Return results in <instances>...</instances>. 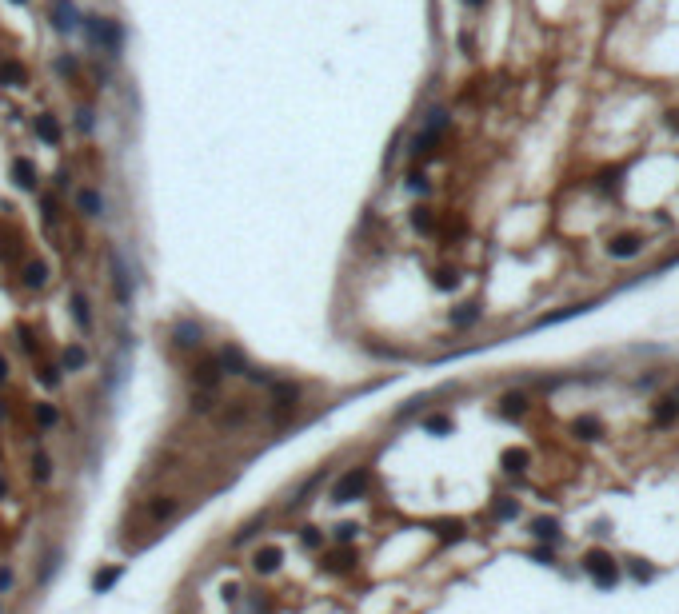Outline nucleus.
I'll return each mask as SVG.
<instances>
[{
	"mask_svg": "<svg viewBox=\"0 0 679 614\" xmlns=\"http://www.w3.org/2000/svg\"><path fill=\"white\" fill-rule=\"evenodd\" d=\"M628 570H632L639 583H652L656 578V567H647V559H628Z\"/></svg>",
	"mask_w": 679,
	"mask_h": 614,
	"instance_id": "c756f323",
	"label": "nucleus"
},
{
	"mask_svg": "<svg viewBox=\"0 0 679 614\" xmlns=\"http://www.w3.org/2000/svg\"><path fill=\"white\" fill-rule=\"evenodd\" d=\"M532 559H536V563H543V567H552V550H547V546H539V550H532Z\"/></svg>",
	"mask_w": 679,
	"mask_h": 614,
	"instance_id": "ea45409f",
	"label": "nucleus"
},
{
	"mask_svg": "<svg viewBox=\"0 0 679 614\" xmlns=\"http://www.w3.org/2000/svg\"><path fill=\"white\" fill-rule=\"evenodd\" d=\"M639 251H643V235L639 231H619V235H611V244H608L611 259H632Z\"/></svg>",
	"mask_w": 679,
	"mask_h": 614,
	"instance_id": "39448f33",
	"label": "nucleus"
},
{
	"mask_svg": "<svg viewBox=\"0 0 679 614\" xmlns=\"http://www.w3.org/2000/svg\"><path fill=\"white\" fill-rule=\"evenodd\" d=\"M408 188H412V192H428V180H423V176H408Z\"/></svg>",
	"mask_w": 679,
	"mask_h": 614,
	"instance_id": "79ce46f5",
	"label": "nucleus"
},
{
	"mask_svg": "<svg viewBox=\"0 0 679 614\" xmlns=\"http://www.w3.org/2000/svg\"><path fill=\"white\" fill-rule=\"evenodd\" d=\"M32 478H36V483H48V478H52V459H48L45 451L32 455Z\"/></svg>",
	"mask_w": 679,
	"mask_h": 614,
	"instance_id": "bb28decb",
	"label": "nucleus"
},
{
	"mask_svg": "<svg viewBox=\"0 0 679 614\" xmlns=\"http://www.w3.org/2000/svg\"><path fill=\"white\" fill-rule=\"evenodd\" d=\"M112 283H116V299L128 307L132 303V287H128V268H124L120 251H112Z\"/></svg>",
	"mask_w": 679,
	"mask_h": 614,
	"instance_id": "1a4fd4ad",
	"label": "nucleus"
},
{
	"mask_svg": "<svg viewBox=\"0 0 679 614\" xmlns=\"http://www.w3.org/2000/svg\"><path fill=\"white\" fill-rule=\"evenodd\" d=\"M72 319L80 323V331H92V311H88V296H72Z\"/></svg>",
	"mask_w": 679,
	"mask_h": 614,
	"instance_id": "f3484780",
	"label": "nucleus"
},
{
	"mask_svg": "<svg viewBox=\"0 0 679 614\" xmlns=\"http://www.w3.org/2000/svg\"><path fill=\"white\" fill-rule=\"evenodd\" d=\"M584 574L595 583V587L611 591V587L619 583V563L611 559L608 550H587V554H584Z\"/></svg>",
	"mask_w": 679,
	"mask_h": 614,
	"instance_id": "f257e3e1",
	"label": "nucleus"
},
{
	"mask_svg": "<svg viewBox=\"0 0 679 614\" xmlns=\"http://www.w3.org/2000/svg\"><path fill=\"white\" fill-rule=\"evenodd\" d=\"M116 578H120V567H108V570H96V574H92V591H96V594H104V591H112V587H116Z\"/></svg>",
	"mask_w": 679,
	"mask_h": 614,
	"instance_id": "5701e85b",
	"label": "nucleus"
},
{
	"mask_svg": "<svg viewBox=\"0 0 679 614\" xmlns=\"http://www.w3.org/2000/svg\"><path fill=\"white\" fill-rule=\"evenodd\" d=\"M444 128H447V112H444V108H436V112L428 116V128H423V132H432V136L440 140V132H444Z\"/></svg>",
	"mask_w": 679,
	"mask_h": 614,
	"instance_id": "473e14b6",
	"label": "nucleus"
},
{
	"mask_svg": "<svg viewBox=\"0 0 679 614\" xmlns=\"http://www.w3.org/2000/svg\"><path fill=\"white\" fill-rule=\"evenodd\" d=\"M300 539H304V546H308V550H316V546L324 543V535H320L316 526H304V535H300Z\"/></svg>",
	"mask_w": 679,
	"mask_h": 614,
	"instance_id": "4c0bfd02",
	"label": "nucleus"
},
{
	"mask_svg": "<svg viewBox=\"0 0 679 614\" xmlns=\"http://www.w3.org/2000/svg\"><path fill=\"white\" fill-rule=\"evenodd\" d=\"M16 4H24V0H16Z\"/></svg>",
	"mask_w": 679,
	"mask_h": 614,
	"instance_id": "8fccbe9b",
	"label": "nucleus"
},
{
	"mask_svg": "<svg viewBox=\"0 0 679 614\" xmlns=\"http://www.w3.org/2000/svg\"><path fill=\"white\" fill-rule=\"evenodd\" d=\"M351 535H356V526H351V523L336 526V539H340V543H351Z\"/></svg>",
	"mask_w": 679,
	"mask_h": 614,
	"instance_id": "58836bf2",
	"label": "nucleus"
},
{
	"mask_svg": "<svg viewBox=\"0 0 679 614\" xmlns=\"http://www.w3.org/2000/svg\"><path fill=\"white\" fill-rule=\"evenodd\" d=\"M36 423H40V427H52V423H56V407H52V403H36Z\"/></svg>",
	"mask_w": 679,
	"mask_h": 614,
	"instance_id": "c9c22d12",
	"label": "nucleus"
},
{
	"mask_svg": "<svg viewBox=\"0 0 679 614\" xmlns=\"http://www.w3.org/2000/svg\"><path fill=\"white\" fill-rule=\"evenodd\" d=\"M368 483H372V471L368 467H351L348 475H340V483L332 487V499L336 502H356L368 495Z\"/></svg>",
	"mask_w": 679,
	"mask_h": 614,
	"instance_id": "f03ea898",
	"label": "nucleus"
},
{
	"mask_svg": "<svg viewBox=\"0 0 679 614\" xmlns=\"http://www.w3.org/2000/svg\"><path fill=\"white\" fill-rule=\"evenodd\" d=\"M468 4H471V8H480V4H484V0H468Z\"/></svg>",
	"mask_w": 679,
	"mask_h": 614,
	"instance_id": "09e8293b",
	"label": "nucleus"
},
{
	"mask_svg": "<svg viewBox=\"0 0 679 614\" xmlns=\"http://www.w3.org/2000/svg\"><path fill=\"white\" fill-rule=\"evenodd\" d=\"M320 567H324V570H336V574H340V570H348V567H351V550H336V554H328Z\"/></svg>",
	"mask_w": 679,
	"mask_h": 614,
	"instance_id": "c85d7f7f",
	"label": "nucleus"
},
{
	"mask_svg": "<svg viewBox=\"0 0 679 614\" xmlns=\"http://www.w3.org/2000/svg\"><path fill=\"white\" fill-rule=\"evenodd\" d=\"M436 535H440L444 543H460V539H464V523H460V519H440V523H436Z\"/></svg>",
	"mask_w": 679,
	"mask_h": 614,
	"instance_id": "4be33fe9",
	"label": "nucleus"
},
{
	"mask_svg": "<svg viewBox=\"0 0 679 614\" xmlns=\"http://www.w3.org/2000/svg\"><path fill=\"white\" fill-rule=\"evenodd\" d=\"M24 283H28V287H45L48 283V264H40V259L28 264V268H24Z\"/></svg>",
	"mask_w": 679,
	"mask_h": 614,
	"instance_id": "393cba45",
	"label": "nucleus"
},
{
	"mask_svg": "<svg viewBox=\"0 0 679 614\" xmlns=\"http://www.w3.org/2000/svg\"><path fill=\"white\" fill-rule=\"evenodd\" d=\"M4 379H8V359L0 355V383H4Z\"/></svg>",
	"mask_w": 679,
	"mask_h": 614,
	"instance_id": "a18cd8bd",
	"label": "nucleus"
},
{
	"mask_svg": "<svg viewBox=\"0 0 679 614\" xmlns=\"http://www.w3.org/2000/svg\"><path fill=\"white\" fill-rule=\"evenodd\" d=\"M571 435H576V439H584V443H591V439H604V419H595V415H580V419L571 423Z\"/></svg>",
	"mask_w": 679,
	"mask_h": 614,
	"instance_id": "9d476101",
	"label": "nucleus"
},
{
	"mask_svg": "<svg viewBox=\"0 0 679 614\" xmlns=\"http://www.w3.org/2000/svg\"><path fill=\"white\" fill-rule=\"evenodd\" d=\"M476 319H480V303H464L452 311V327H471Z\"/></svg>",
	"mask_w": 679,
	"mask_h": 614,
	"instance_id": "b1692460",
	"label": "nucleus"
},
{
	"mask_svg": "<svg viewBox=\"0 0 679 614\" xmlns=\"http://www.w3.org/2000/svg\"><path fill=\"white\" fill-rule=\"evenodd\" d=\"M8 587H12V570H8V567H0V594L8 591Z\"/></svg>",
	"mask_w": 679,
	"mask_h": 614,
	"instance_id": "37998d69",
	"label": "nucleus"
},
{
	"mask_svg": "<svg viewBox=\"0 0 679 614\" xmlns=\"http://www.w3.org/2000/svg\"><path fill=\"white\" fill-rule=\"evenodd\" d=\"M172 343H176V347H200V343H204V327L192 323V319H180V323L172 327Z\"/></svg>",
	"mask_w": 679,
	"mask_h": 614,
	"instance_id": "423d86ee",
	"label": "nucleus"
},
{
	"mask_svg": "<svg viewBox=\"0 0 679 614\" xmlns=\"http://www.w3.org/2000/svg\"><path fill=\"white\" fill-rule=\"evenodd\" d=\"M36 136L45 140V144H60V124L52 116H36Z\"/></svg>",
	"mask_w": 679,
	"mask_h": 614,
	"instance_id": "aec40b11",
	"label": "nucleus"
},
{
	"mask_svg": "<svg viewBox=\"0 0 679 614\" xmlns=\"http://www.w3.org/2000/svg\"><path fill=\"white\" fill-rule=\"evenodd\" d=\"M523 411H528V395H519V391L499 399V415L504 419H523Z\"/></svg>",
	"mask_w": 679,
	"mask_h": 614,
	"instance_id": "4468645a",
	"label": "nucleus"
},
{
	"mask_svg": "<svg viewBox=\"0 0 679 614\" xmlns=\"http://www.w3.org/2000/svg\"><path fill=\"white\" fill-rule=\"evenodd\" d=\"M667 124H671V128L679 132V112H671V120H667Z\"/></svg>",
	"mask_w": 679,
	"mask_h": 614,
	"instance_id": "49530a36",
	"label": "nucleus"
},
{
	"mask_svg": "<svg viewBox=\"0 0 679 614\" xmlns=\"http://www.w3.org/2000/svg\"><path fill=\"white\" fill-rule=\"evenodd\" d=\"M52 24H56V32H76V28H80L72 0H56V4H52Z\"/></svg>",
	"mask_w": 679,
	"mask_h": 614,
	"instance_id": "0eeeda50",
	"label": "nucleus"
},
{
	"mask_svg": "<svg viewBox=\"0 0 679 614\" xmlns=\"http://www.w3.org/2000/svg\"><path fill=\"white\" fill-rule=\"evenodd\" d=\"M432 283H436L440 292H456V287H460V275H456V272H447V268H444V272H436V275H432Z\"/></svg>",
	"mask_w": 679,
	"mask_h": 614,
	"instance_id": "2f4dec72",
	"label": "nucleus"
},
{
	"mask_svg": "<svg viewBox=\"0 0 679 614\" xmlns=\"http://www.w3.org/2000/svg\"><path fill=\"white\" fill-rule=\"evenodd\" d=\"M76 124H80V132H88V128H92V112H80V120H76Z\"/></svg>",
	"mask_w": 679,
	"mask_h": 614,
	"instance_id": "c03bdc74",
	"label": "nucleus"
},
{
	"mask_svg": "<svg viewBox=\"0 0 679 614\" xmlns=\"http://www.w3.org/2000/svg\"><path fill=\"white\" fill-rule=\"evenodd\" d=\"M492 515H495V519H515V515H519V502H515V499H499L492 507Z\"/></svg>",
	"mask_w": 679,
	"mask_h": 614,
	"instance_id": "72a5a7b5",
	"label": "nucleus"
},
{
	"mask_svg": "<svg viewBox=\"0 0 679 614\" xmlns=\"http://www.w3.org/2000/svg\"><path fill=\"white\" fill-rule=\"evenodd\" d=\"M148 515H152L156 523L172 519V515H176V499H172V495H156V499L148 502Z\"/></svg>",
	"mask_w": 679,
	"mask_h": 614,
	"instance_id": "dca6fc26",
	"label": "nucleus"
},
{
	"mask_svg": "<svg viewBox=\"0 0 679 614\" xmlns=\"http://www.w3.org/2000/svg\"><path fill=\"white\" fill-rule=\"evenodd\" d=\"M528 463H532V455H528L523 447H508V451L499 455V467H504L508 475H523V471H528Z\"/></svg>",
	"mask_w": 679,
	"mask_h": 614,
	"instance_id": "f8f14e48",
	"label": "nucleus"
},
{
	"mask_svg": "<svg viewBox=\"0 0 679 614\" xmlns=\"http://www.w3.org/2000/svg\"><path fill=\"white\" fill-rule=\"evenodd\" d=\"M652 419H656V427H671L679 419V403L676 399H659L656 407H652Z\"/></svg>",
	"mask_w": 679,
	"mask_h": 614,
	"instance_id": "2eb2a0df",
	"label": "nucleus"
},
{
	"mask_svg": "<svg viewBox=\"0 0 679 614\" xmlns=\"http://www.w3.org/2000/svg\"><path fill=\"white\" fill-rule=\"evenodd\" d=\"M88 32H92L96 44H104L108 56H120V24L116 21H92L88 24Z\"/></svg>",
	"mask_w": 679,
	"mask_h": 614,
	"instance_id": "20e7f679",
	"label": "nucleus"
},
{
	"mask_svg": "<svg viewBox=\"0 0 679 614\" xmlns=\"http://www.w3.org/2000/svg\"><path fill=\"white\" fill-rule=\"evenodd\" d=\"M611 188H615V172H604L600 176V192H611Z\"/></svg>",
	"mask_w": 679,
	"mask_h": 614,
	"instance_id": "a19ab883",
	"label": "nucleus"
},
{
	"mask_svg": "<svg viewBox=\"0 0 679 614\" xmlns=\"http://www.w3.org/2000/svg\"><path fill=\"white\" fill-rule=\"evenodd\" d=\"M192 379H196L200 387H216V379H220V363L204 359L200 367H192Z\"/></svg>",
	"mask_w": 679,
	"mask_h": 614,
	"instance_id": "a211bd4d",
	"label": "nucleus"
},
{
	"mask_svg": "<svg viewBox=\"0 0 679 614\" xmlns=\"http://www.w3.org/2000/svg\"><path fill=\"white\" fill-rule=\"evenodd\" d=\"M24 80H28V72H24L16 60H4V64H0V84H12V88H21Z\"/></svg>",
	"mask_w": 679,
	"mask_h": 614,
	"instance_id": "6ab92c4d",
	"label": "nucleus"
},
{
	"mask_svg": "<svg viewBox=\"0 0 679 614\" xmlns=\"http://www.w3.org/2000/svg\"><path fill=\"white\" fill-rule=\"evenodd\" d=\"M244 419H248V407H232V411H224V415H220V423H224V427H240Z\"/></svg>",
	"mask_w": 679,
	"mask_h": 614,
	"instance_id": "f704fd0d",
	"label": "nucleus"
},
{
	"mask_svg": "<svg viewBox=\"0 0 679 614\" xmlns=\"http://www.w3.org/2000/svg\"><path fill=\"white\" fill-rule=\"evenodd\" d=\"M423 431L447 435V431H452V419H447V415H428V419H423Z\"/></svg>",
	"mask_w": 679,
	"mask_h": 614,
	"instance_id": "7c9ffc66",
	"label": "nucleus"
},
{
	"mask_svg": "<svg viewBox=\"0 0 679 614\" xmlns=\"http://www.w3.org/2000/svg\"><path fill=\"white\" fill-rule=\"evenodd\" d=\"M12 176H16L21 188H36V168H32L28 159H16V164H12Z\"/></svg>",
	"mask_w": 679,
	"mask_h": 614,
	"instance_id": "a878e982",
	"label": "nucleus"
},
{
	"mask_svg": "<svg viewBox=\"0 0 679 614\" xmlns=\"http://www.w3.org/2000/svg\"><path fill=\"white\" fill-rule=\"evenodd\" d=\"M4 491H8V483H4V478H0V499H4Z\"/></svg>",
	"mask_w": 679,
	"mask_h": 614,
	"instance_id": "de8ad7c7",
	"label": "nucleus"
},
{
	"mask_svg": "<svg viewBox=\"0 0 679 614\" xmlns=\"http://www.w3.org/2000/svg\"><path fill=\"white\" fill-rule=\"evenodd\" d=\"M84 363H88V351H84L80 343H72L69 351H64V367H69V371H80Z\"/></svg>",
	"mask_w": 679,
	"mask_h": 614,
	"instance_id": "cd10ccee",
	"label": "nucleus"
},
{
	"mask_svg": "<svg viewBox=\"0 0 679 614\" xmlns=\"http://www.w3.org/2000/svg\"><path fill=\"white\" fill-rule=\"evenodd\" d=\"M280 563H284V550H280V546H260L256 554H252V567H256L260 574H272Z\"/></svg>",
	"mask_w": 679,
	"mask_h": 614,
	"instance_id": "9b49d317",
	"label": "nucleus"
},
{
	"mask_svg": "<svg viewBox=\"0 0 679 614\" xmlns=\"http://www.w3.org/2000/svg\"><path fill=\"white\" fill-rule=\"evenodd\" d=\"M296 407H300V387L296 383H276V379H272V419L284 423Z\"/></svg>",
	"mask_w": 679,
	"mask_h": 614,
	"instance_id": "7ed1b4c3",
	"label": "nucleus"
},
{
	"mask_svg": "<svg viewBox=\"0 0 679 614\" xmlns=\"http://www.w3.org/2000/svg\"><path fill=\"white\" fill-rule=\"evenodd\" d=\"M532 539L536 543H560V519H552V515L532 519Z\"/></svg>",
	"mask_w": 679,
	"mask_h": 614,
	"instance_id": "6e6552de",
	"label": "nucleus"
},
{
	"mask_svg": "<svg viewBox=\"0 0 679 614\" xmlns=\"http://www.w3.org/2000/svg\"><path fill=\"white\" fill-rule=\"evenodd\" d=\"M76 204H80L84 216H104V196H100V192H80Z\"/></svg>",
	"mask_w": 679,
	"mask_h": 614,
	"instance_id": "412c9836",
	"label": "nucleus"
},
{
	"mask_svg": "<svg viewBox=\"0 0 679 614\" xmlns=\"http://www.w3.org/2000/svg\"><path fill=\"white\" fill-rule=\"evenodd\" d=\"M220 367L228 371V375H248L252 367H248V359L240 355V347H224V355H220Z\"/></svg>",
	"mask_w": 679,
	"mask_h": 614,
	"instance_id": "ddd939ff",
	"label": "nucleus"
},
{
	"mask_svg": "<svg viewBox=\"0 0 679 614\" xmlns=\"http://www.w3.org/2000/svg\"><path fill=\"white\" fill-rule=\"evenodd\" d=\"M412 224H416L420 231H432V228H436V224H432V212H428V207H416V212H412Z\"/></svg>",
	"mask_w": 679,
	"mask_h": 614,
	"instance_id": "e433bc0d",
	"label": "nucleus"
}]
</instances>
